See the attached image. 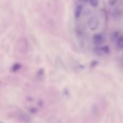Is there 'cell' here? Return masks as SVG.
Returning <instances> with one entry per match:
<instances>
[]
</instances>
